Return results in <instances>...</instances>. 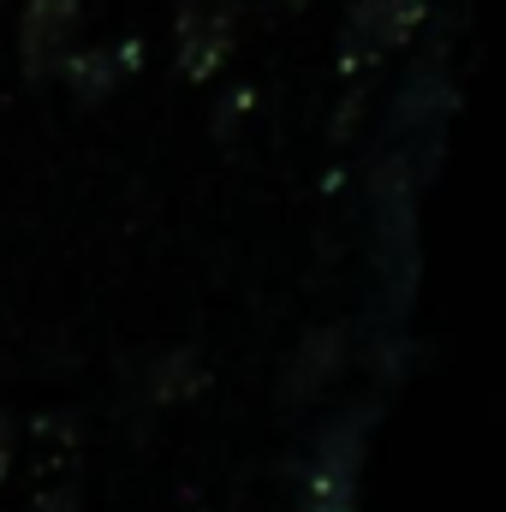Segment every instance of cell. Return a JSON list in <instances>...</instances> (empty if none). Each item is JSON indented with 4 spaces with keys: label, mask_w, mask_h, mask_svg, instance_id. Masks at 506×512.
I'll use <instances>...</instances> for the list:
<instances>
[{
    "label": "cell",
    "mask_w": 506,
    "mask_h": 512,
    "mask_svg": "<svg viewBox=\"0 0 506 512\" xmlns=\"http://www.w3.org/2000/svg\"><path fill=\"white\" fill-rule=\"evenodd\" d=\"M370 429H376V405H352L316 435V453H310V471L298 489V512H358V477H364Z\"/></svg>",
    "instance_id": "cell-1"
},
{
    "label": "cell",
    "mask_w": 506,
    "mask_h": 512,
    "mask_svg": "<svg viewBox=\"0 0 506 512\" xmlns=\"http://www.w3.org/2000/svg\"><path fill=\"white\" fill-rule=\"evenodd\" d=\"M429 18V0H358L346 30H340V72L358 78L381 66L393 48H405Z\"/></svg>",
    "instance_id": "cell-2"
},
{
    "label": "cell",
    "mask_w": 506,
    "mask_h": 512,
    "mask_svg": "<svg viewBox=\"0 0 506 512\" xmlns=\"http://www.w3.org/2000/svg\"><path fill=\"white\" fill-rule=\"evenodd\" d=\"M239 36V6L233 0H179V24H173V60L185 84H203L221 72V60L233 54Z\"/></svg>",
    "instance_id": "cell-3"
},
{
    "label": "cell",
    "mask_w": 506,
    "mask_h": 512,
    "mask_svg": "<svg viewBox=\"0 0 506 512\" xmlns=\"http://www.w3.org/2000/svg\"><path fill=\"white\" fill-rule=\"evenodd\" d=\"M78 24H84V0H24V12H18V66H24V78L60 72L72 60Z\"/></svg>",
    "instance_id": "cell-4"
},
{
    "label": "cell",
    "mask_w": 506,
    "mask_h": 512,
    "mask_svg": "<svg viewBox=\"0 0 506 512\" xmlns=\"http://www.w3.org/2000/svg\"><path fill=\"white\" fill-rule=\"evenodd\" d=\"M346 358H352V328L346 322H316L304 340H298V352H292V364H286V376H280V399L286 405H310V399H322L334 376L346 370Z\"/></svg>",
    "instance_id": "cell-5"
},
{
    "label": "cell",
    "mask_w": 506,
    "mask_h": 512,
    "mask_svg": "<svg viewBox=\"0 0 506 512\" xmlns=\"http://www.w3.org/2000/svg\"><path fill=\"white\" fill-rule=\"evenodd\" d=\"M137 54H143L137 36L120 42V48H84V54H72V60L60 66V78H66V90H72L78 102H96V96H108L120 78L137 72Z\"/></svg>",
    "instance_id": "cell-6"
},
{
    "label": "cell",
    "mask_w": 506,
    "mask_h": 512,
    "mask_svg": "<svg viewBox=\"0 0 506 512\" xmlns=\"http://www.w3.org/2000/svg\"><path fill=\"white\" fill-rule=\"evenodd\" d=\"M203 393V352L197 346H167L149 364V399L155 405H185Z\"/></svg>",
    "instance_id": "cell-7"
},
{
    "label": "cell",
    "mask_w": 506,
    "mask_h": 512,
    "mask_svg": "<svg viewBox=\"0 0 506 512\" xmlns=\"http://www.w3.org/2000/svg\"><path fill=\"white\" fill-rule=\"evenodd\" d=\"M215 114H221V120H215V137L227 143V131H233V120H239V114H251V90H245V84H239V90H227Z\"/></svg>",
    "instance_id": "cell-8"
},
{
    "label": "cell",
    "mask_w": 506,
    "mask_h": 512,
    "mask_svg": "<svg viewBox=\"0 0 506 512\" xmlns=\"http://www.w3.org/2000/svg\"><path fill=\"white\" fill-rule=\"evenodd\" d=\"M12 447H18V423L0 411V483H6V471H12Z\"/></svg>",
    "instance_id": "cell-9"
},
{
    "label": "cell",
    "mask_w": 506,
    "mask_h": 512,
    "mask_svg": "<svg viewBox=\"0 0 506 512\" xmlns=\"http://www.w3.org/2000/svg\"><path fill=\"white\" fill-rule=\"evenodd\" d=\"M36 512H78V489L66 483V489H48L42 501H36Z\"/></svg>",
    "instance_id": "cell-10"
},
{
    "label": "cell",
    "mask_w": 506,
    "mask_h": 512,
    "mask_svg": "<svg viewBox=\"0 0 506 512\" xmlns=\"http://www.w3.org/2000/svg\"><path fill=\"white\" fill-rule=\"evenodd\" d=\"M298 6H304V0H298Z\"/></svg>",
    "instance_id": "cell-11"
}]
</instances>
